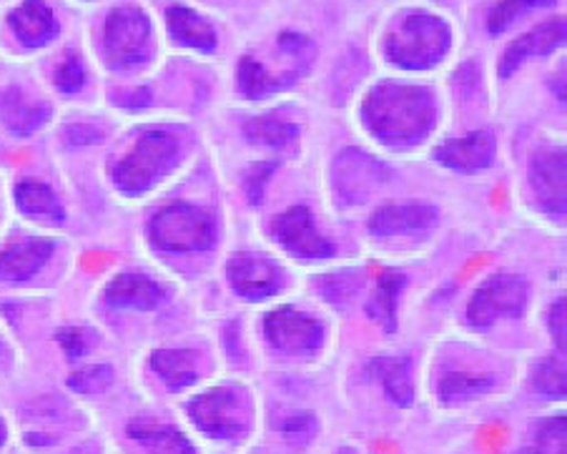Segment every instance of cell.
I'll return each mask as SVG.
<instances>
[{
    "label": "cell",
    "instance_id": "cb8c5ba5",
    "mask_svg": "<svg viewBox=\"0 0 567 454\" xmlns=\"http://www.w3.org/2000/svg\"><path fill=\"white\" fill-rule=\"evenodd\" d=\"M297 79H299V73H289V75H281V79H271V75L251 59H241V65H239V89L247 99H267V96H271V93L287 89L289 83H295Z\"/></svg>",
    "mask_w": 567,
    "mask_h": 454
},
{
    "label": "cell",
    "instance_id": "f546056e",
    "mask_svg": "<svg viewBox=\"0 0 567 454\" xmlns=\"http://www.w3.org/2000/svg\"><path fill=\"white\" fill-rule=\"evenodd\" d=\"M553 0H503V3L493 8V13H489V33L497 35L503 33L505 28L515 21V18L523 16L525 11H530V8H540V6H550Z\"/></svg>",
    "mask_w": 567,
    "mask_h": 454
},
{
    "label": "cell",
    "instance_id": "ab89813d",
    "mask_svg": "<svg viewBox=\"0 0 567 454\" xmlns=\"http://www.w3.org/2000/svg\"><path fill=\"white\" fill-rule=\"evenodd\" d=\"M337 454H357V452L354 450H339Z\"/></svg>",
    "mask_w": 567,
    "mask_h": 454
},
{
    "label": "cell",
    "instance_id": "4dcf8cb0",
    "mask_svg": "<svg viewBox=\"0 0 567 454\" xmlns=\"http://www.w3.org/2000/svg\"><path fill=\"white\" fill-rule=\"evenodd\" d=\"M535 386L537 392L545 394V396H565V364L557 362V359H547L540 367H537L535 372Z\"/></svg>",
    "mask_w": 567,
    "mask_h": 454
},
{
    "label": "cell",
    "instance_id": "d6986e66",
    "mask_svg": "<svg viewBox=\"0 0 567 454\" xmlns=\"http://www.w3.org/2000/svg\"><path fill=\"white\" fill-rule=\"evenodd\" d=\"M166 21L176 43L202 53H212L216 49V31L202 16L194 13L192 8L172 6L166 11Z\"/></svg>",
    "mask_w": 567,
    "mask_h": 454
},
{
    "label": "cell",
    "instance_id": "836d02e7",
    "mask_svg": "<svg viewBox=\"0 0 567 454\" xmlns=\"http://www.w3.org/2000/svg\"><path fill=\"white\" fill-rule=\"evenodd\" d=\"M281 434L289 444L301 447V444H307L317 434V420L311 417V414H299V417H291L284 422Z\"/></svg>",
    "mask_w": 567,
    "mask_h": 454
},
{
    "label": "cell",
    "instance_id": "83f0119b",
    "mask_svg": "<svg viewBox=\"0 0 567 454\" xmlns=\"http://www.w3.org/2000/svg\"><path fill=\"white\" fill-rule=\"evenodd\" d=\"M244 134H247L251 141L257 144H267V146H287L297 138L299 128L291 126V123H284L277 118H254L244 126Z\"/></svg>",
    "mask_w": 567,
    "mask_h": 454
},
{
    "label": "cell",
    "instance_id": "9c48e42d",
    "mask_svg": "<svg viewBox=\"0 0 567 454\" xmlns=\"http://www.w3.org/2000/svg\"><path fill=\"white\" fill-rule=\"evenodd\" d=\"M274 236H277L284 249L297 254V257L324 259L334 254V246L317 234V226L305 206H295L291 211L279 216L277 224H274Z\"/></svg>",
    "mask_w": 567,
    "mask_h": 454
},
{
    "label": "cell",
    "instance_id": "7402d4cb",
    "mask_svg": "<svg viewBox=\"0 0 567 454\" xmlns=\"http://www.w3.org/2000/svg\"><path fill=\"white\" fill-rule=\"evenodd\" d=\"M151 364L168 390H184L196 382V354L188 349H158Z\"/></svg>",
    "mask_w": 567,
    "mask_h": 454
},
{
    "label": "cell",
    "instance_id": "52a82bcc",
    "mask_svg": "<svg viewBox=\"0 0 567 454\" xmlns=\"http://www.w3.org/2000/svg\"><path fill=\"white\" fill-rule=\"evenodd\" d=\"M527 301V283L519 277H493L477 289L472 299L467 317L475 327H489L495 319L503 317H519Z\"/></svg>",
    "mask_w": 567,
    "mask_h": 454
},
{
    "label": "cell",
    "instance_id": "484cf974",
    "mask_svg": "<svg viewBox=\"0 0 567 454\" xmlns=\"http://www.w3.org/2000/svg\"><path fill=\"white\" fill-rule=\"evenodd\" d=\"M493 390V376H477L465 372H450L442 376L440 396L444 402H467Z\"/></svg>",
    "mask_w": 567,
    "mask_h": 454
},
{
    "label": "cell",
    "instance_id": "d4e9b609",
    "mask_svg": "<svg viewBox=\"0 0 567 454\" xmlns=\"http://www.w3.org/2000/svg\"><path fill=\"white\" fill-rule=\"evenodd\" d=\"M372 369L382 376L386 396L394 404L410 406L412 404V380H410V362L408 359H377L372 362Z\"/></svg>",
    "mask_w": 567,
    "mask_h": 454
},
{
    "label": "cell",
    "instance_id": "5b68a950",
    "mask_svg": "<svg viewBox=\"0 0 567 454\" xmlns=\"http://www.w3.org/2000/svg\"><path fill=\"white\" fill-rule=\"evenodd\" d=\"M151 241L166 251H202L214 241V226L188 204H174L151 221Z\"/></svg>",
    "mask_w": 567,
    "mask_h": 454
},
{
    "label": "cell",
    "instance_id": "30bf717a",
    "mask_svg": "<svg viewBox=\"0 0 567 454\" xmlns=\"http://www.w3.org/2000/svg\"><path fill=\"white\" fill-rule=\"evenodd\" d=\"M386 178V168L359 151H344L337 161V192L347 204H359Z\"/></svg>",
    "mask_w": 567,
    "mask_h": 454
},
{
    "label": "cell",
    "instance_id": "6da1fadb",
    "mask_svg": "<svg viewBox=\"0 0 567 454\" xmlns=\"http://www.w3.org/2000/svg\"><path fill=\"white\" fill-rule=\"evenodd\" d=\"M362 118L386 144H412L427 136L434 123V101L424 89L404 83H380L370 91Z\"/></svg>",
    "mask_w": 567,
    "mask_h": 454
},
{
    "label": "cell",
    "instance_id": "44dd1931",
    "mask_svg": "<svg viewBox=\"0 0 567 454\" xmlns=\"http://www.w3.org/2000/svg\"><path fill=\"white\" fill-rule=\"evenodd\" d=\"M128 437L144 444L151 452L158 454H196L194 444L182 432H176L168 424H158L151 420H136L128 424Z\"/></svg>",
    "mask_w": 567,
    "mask_h": 454
},
{
    "label": "cell",
    "instance_id": "e0dca14e",
    "mask_svg": "<svg viewBox=\"0 0 567 454\" xmlns=\"http://www.w3.org/2000/svg\"><path fill=\"white\" fill-rule=\"evenodd\" d=\"M495 144L487 134H472L467 138L450 141L437 148V161H442L447 168H455V172H477V168H485L489 161H493Z\"/></svg>",
    "mask_w": 567,
    "mask_h": 454
},
{
    "label": "cell",
    "instance_id": "7a4b0ae2",
    "mask_svg": "<svg viewBox=\"0 0 567 454\" xmlns=\"http://www.w3.org/2000/svg\"><path fill=\"white\" fill-rule=\"evenodd\" d=\"M452 31L437 16L412 13L386 38V59L408 71L437 65L450 51Z\"/></svg>",
    "mask_w": 567,
    "mask_h": 454
},
{
    "label": "cell",
    "instance_id": "74e56055",
    "mask_svg": "<svg viewBox=\"0 0 567 454\" xmlns=\"http://www.w3.org/2000/svg\"><path fill=\"white\" fill-rule=\"evenodd\" d=\"M148 101H151L148 91H146V89H141V91H134V93H131V99L126 101V106H128V109H144V106H148Z\"/></svg>",
    "mask_w": 567,
    "mask_h": 454
},
{
    "label": "cell",
    "instance_id": "d590c367",
    "mask_svg": "<svg viewBox=\"0 0 567 454\" xmlns=\"http://www.w3.org/2000/svg\"><path fill=\"white\" fill-rule=\"evenodd\" d=\"M59 342H61L63 352H65V357H69V359L81 357L83 354V347H86V342H83V332H81V329H75V327L61 329Z\"/></svg>",
    "mask_w": 567,
    "mask_h": 454
},
{
    "label": "cell",
    "instance_id": "603a6c76",
    "mask_svg": "<svg viewBox=\"0 0 567 454\" xmlns=\"http://www.w3.org/2000/svg\"><path fill=\"white\" fill-rule=\"evenodd\" d=\"M16 202L21 206V211L33 216V219L63 221L59 198H55V194L45 184L21 182L16 186Z\"/></svg>",
    "mask_w": 567,
    "mask_h": 454
},
{
    "label": "cell",
    "instance_id": "ba28073f",
    "mask_svg": "<svg viewBox=\"0 0 567 454\" xmlns=\"http://www.w3.org/2000/svg\"><path fill=\"white\" fill-rule=\"evenodd\" d=\"M267 339L284 354H315L321 347V327L319 321L284 307L267 317Z\"/></svg>",
    "mask_w": 567,
    "mask_h": 454
},
{
    "label": "cell",
    "instance_id": "7c38bea8",
    "mask_svg": "<svg viewBox=\"0 0 567 454\" xmlns=\"http://www.w3.org/2000/svg\"><path fill=\"white\" fill-rule=\"evenodd\" d=\"M563 41H565V18H557V21H547L543 25H537L535 31L517 38V41L505 51L503 63H499V75H503V79H509V75H513L527 59L553 53Z\"/></svg>",
    "mask_w": 567,
    "mask_h": 454
},
{
    "label": "cell",
    "instance_id": "8fae6325",
    "mask_svg": "<svg viewBox=\"0 0 567 454\" xmlns=\"http://www.w3.org/2000/svg\"><path fill=\"white\" fill-rule=\"evenodd\" d=\"M229 279L241 297L259 301L277 295L281 274L269 259L251 257V254H239V257H234L229 264Z\"/></svg>",
    "mask_w": 567,
    "mask_h": 454
},
{
    "label": "cell",
    "instance_id": "1f68e13d",
    "mask_svg": "<svg viewBox=\"0 0 567 454\" xmlns=\"http://www.w3.org/2000/svg\"><path fill=\"white\" fill-rule=\"evenodd\" d=\"M535 454H565V420H547L537 430Z\"/></svg>",
    "mask_w": 567,
    "mask_h": 454
},
{
    "label": "cell",
    "instance_id": "60d3db41",
    "mask_svg": "<svg viewBox=\"0 0 567 454\" xmlns=\"http://www.w3.org/2000/svg\"><path fill=\"white\" fill-rule=\"evenodd\" d=\"M523 454H535V452H523Z\"/></svg>",
    "mask_w": 567,
    "mask_h": 454
},
{
    "label": "cell",
    "instance_id": "4316f807",
    "mask_svg": "<svg viewBox=\"0 0 567 454\" xmlns=\"http://www.w3.org/2000/svg\"><path fill=\"white\" fill-rule=\"evenodd\" d=\"M404 283L402 274H384L382 281H380V289H377V297L370 307V314L372 319L382 321L386 332H394V314H396V297H400V289Z\"/></svg>",
    "mask_w": 567,
    "mask_h": 454
},
{
    "label": "cell",
    "instance_id": "9a60e30c",
    "mask_svg": "<svg viewBox=\"0 0 567 454\" xmlns=\"http://www.w3.org/2000/svg\"><path fill=\"white\" fill-rule=\"evenodd\" d=\"M8 23H11L18 41L28 49H41L59 33V23H55L51 8L43 6L41 0H28V3L18 6Z\"/></svg>",
    "mask_w": 567,
    "mask_h": 454
},
{
    "label": "cell",
    "instance_id": "8992f818",
    "mask_svg": "<svg viewBox=\"0 0 567 454\" xmlns=\"http://www.w3.org/2000/svg\"><path fill=\"white\" fill-rule=\"evenodd\" d=\"M194 424L214 440H236L247 432V404L234 390H212L188 404Z\"/></svg>",
    "mask_w": 567,
    "mask_h": 454
},
{
    "label": "cell",
    "instance_id": "f1b7e54d",
    "mask_svg": "<svg viewBox=\"0 0 567 454\" xmlns=\"http://www.w3.org/2000/svg\"><path fill=\"white\" fill-rule=\"evenodd\" d=\"M111 384H113V369L106 364L79 369V372L71 374V380H69L71 390L79 394H101V392H106Z\"/></svg>",
    "mask_w": 567,
    "mask_h": 454
},
{
    "label": "cell",
    "instance_id": "d6a6232c",
    "mask_svg": "<svg viewBox=\"0 0 567 454\" xmlns=\"http://www.w3.org/2000/svg\"><path fill=\"white\" fill-rule=\"evenodd\" d=\"M83 83H86V71H83L79 55L71 53L55 71V86L63 93H75L83 89Z\"/></svg>",
    "mask_w": 567,
    "mask_h": 454
},
{
    "label": "cell",
    "instance_id": "5bb4252c",
    "mask_svg": "<svg viewBox=\"0 0 567 454\" xmlns=\"http://www.w3.org/2000/svg\"><path fill=\"white\" fill-rule=\"evenodd\" d=\"M437 221V211L430 204H386L372 216V231L377 236L424 231Z\"/></svg>",
    "mask_w": 567,
    "mask_h": 454
},
{
    "label": "cell",
    "instance_id": "ac0fdd59",
    "mask_svg": "<svg viewBox=\"0 0 567 454\" xmlns=\"http://www.w3.org/2000/svg\"><path fill=\"white\" fill-rule=\"evenodd\" d=\"M53 244L51 241H23L13 244L0 254V277L8 281H25L51 259Z\"/></svg>",
    "mask_w": 567,
    "mask_h": 454
},
{
    "label": "cell",
    "instance_id": "2e32d148",
    "mask_svg": "<svg viewBox=\"0 0 567 454\" xmlns=\"http://www.w3.org/2000/svg\"><path fill=\"white\" fill-rule=\"evenodd\" d=\"M0 118H3V123L13 131V134L28 136L49 123L51 106L28 101L23 96V91L8 89L0 93Z\"/></svg>",
    "mask_w": 567,
    "mask_h": 454
},
{
    "label": "cell",
    "instance_id": "f35d334b",
    "mask_svg": "<svg viewBox=\"0 0 567 454\" xmlns=\"http://www.w3.org/2000/svg\"><path fill=\"white\" fill-rule=\"evenodd\" d=\"M6 437H8V430H6V422L0 420V447H3L6 444Z\"/></svg>",
    "mask_w": 567,
    "mask_h": 454
},
{
    "label": "cell",
    "instance_id": "ffe728a7",
    "mask_svg": "<svg viewBox=\"0 0 567 454\" xmlns=\"http://www.w3.org/2000/svg\"><path fill=\"white\" fill-rule=\"evenodd\" d=\"M106 301L118 309H154L164 301V289L146 277L124 274V277L111 281V287L106 289Z\"/></svg>",
    "mask_w": 567,
    "mask_h": 454
},
{
    "label": "cell",
    "instance_id": "4fadbf2b",
    "mask_svg": "<svg viewBox=\"0 0 567 454\" xmlns=\"http://www.w3.org/2000/svg\"><path fill=\"white\" fill-rule=\"evenodd\" d=\"M533 186L545 211H565V151H545L535 158Z\"/></svg>",
    "mask_w": 567,
    "mask_h": 454
},
{
    "label": "cell",
    "instance_id": "e575fe53",
    "mask_svg": "<svg viewBox=\"0 0 567 454\" xmlns=\"http://www.w3.org/2000/svg\"><path fill=\"white\" fill-rule=\"evenodd\" d=\"M271 174H274V164H261V166H257V168H251L249 176H247V186H249L251 204H259V202H261L264 184L269 182Z\"/></svg>",
    "mask_w": 567,
    "mask_h": 454
},
{
    "label": "cell",
    "instance_id": "3957f363",
    "mask_svg": "<svg viewBox=\"0 0 567 454\" xmlns=\"http://www.w3.org/2000/svg\"><path fill=\"white\" fill-rule=\"evenodd\" d=\"M176 154L178 144L172 134L151 131V134L141 136L134 151L121 161L113 178H116V184L124 194H144L154 186V182H158V178L168 172V168H172Z\"/></svg>",
    "mask_w": 567,
    "mask_h": 454
},
{
    "label": "cell",
    "instance_id": "277c9868",
    "mask_svg": "<svg viewBox=\"0 0 567 454\" xmlns=\"http://www.w3.org/2000/svg\"><path fill=\"white\" fill-rule=\"evenodd\" d=\"M103 51L113 69H134L151 59V21L141 8H118L103 28Z\"/></svg>",
    "mask_w": 567,
    "mask_h": 454
},
{
    "label": "cell",
    "instance_id": "8d00e7d4",
    "mask_svg": "<svg viewBox=\"0 0 567 454\" xmlns=\"http://www.w3.org/2000/svg\"><path fill=\"white\" fill-rule=\"evenodd\" d=\"M550 327H553V337H555L557 347L565 349V301H560V305L553 307Z\"/></svg>",
    "mask_w": 567,
    "mask_h": 454
}]
</instances>
